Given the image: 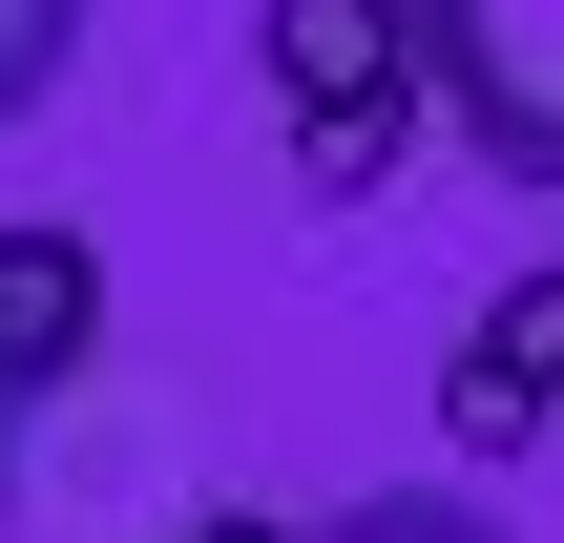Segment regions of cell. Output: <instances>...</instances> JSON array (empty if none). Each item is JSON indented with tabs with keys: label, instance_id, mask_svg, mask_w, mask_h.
I'll return each mask as SVG.
<instances>
[{
	"label": "cell",
	"instance_id": "obj_1",
	"mask_svg": "<svg viewBox=\"0 0 564 543\" xmlns=\"http://www.w3.org/2000/svg\"><path fill=\"white\" fill-rule=\"evenodd\" d=\"M251 63L293 105V188L356 209L419 126H440V63H419V0H251Z\"/></svg>",
	"mask_w": 564,
	"mask_h": 543
},
{
	"label": "cell",
	"instance_id": "obj_2",
	"mask_svg": "<svg viewBox=\"0 0 564 543\" xmlns=\"http://www.w3.org/2000/svg\"><path fill=\"white\" fill-rule=\"evenodd\" d=\"M419 63L502 188H564V0H419Z\"/></svg>",
	"mask_w": 564,
	"mask_h": 543
},
{
	"label": "cell",
	"instance_id": "obj_3",
	"mask_svg": "<svg viewBox=\"0 0 564 543\" xmlns=\"http://www.w3.org/2000/svg\"><path fill=\"white\" fill-rule=\"evenodd\" d=\"M544 419H564V272H502L481 335H460V377H440V439L460 460H523Z\"/></svg>",
	"mask_w": 564,
	"mask_h": 543
},
{
	"label": "cell",
	"instance_id": "obj_4",
	"mask_svg": "<svg viewBox=\"0 0 564 543\" xmlns=\"http://www.w3.org/2000/svg\"><path fill=\"white\" fill-rule=\"evenodd\" d=\"M84 356H105V251L84 230H0V398L42 419Z\"/></svg>",
	"mask_w": 564,
	"mask_h": 543
},
{
	"label": "cell",
	"instance_id": "obj_5",
	"mask_svg": "<svg viewBox=\"0 0 564 543\" xmlns=\"http://www.w3.org/2000/svg\"><path fill=\"white\" fill-rule=\"evenodd\" d=\"M63 63H84V0H0V126L63 105Z\"/></svg>",
	"mask_w": 564,
	"mask_h": 543
},
{
	"label": "cell",
	"instance_id": "obj_6",
	"mask_svg": "<svg viewBox=\"0 0 564 543\" xmlns=\"http://www.w3.org/2000/svg\"><path fill=\"white\" fill-rule=\"evenodd\" d=\"M314 543H502V502H460V481H398V502H356V523H314Z\"/></svg>",
	"mask_w": 564,
	"mask_h": 543
},
{
	"label": "cell",
	"instance_id": "obj_7",
	"mask_svg": "<svg viewBox=\"0 0 564 543\" xmlns=\"http://www.w3.org/2000/svg\"><path fill=\"white\" fill-rule=\"evenodd\" d=\"M188 543H293V523H188Z\"/></svg>",
	"mask_w": 564,
	"mask_h": 543
},
{
	"label": "cell",
	"instance_id": "obj_8",
	"mask_svg": "<svg viewBox=\"0 0 564 543\" xmlns=\"http://www.w3.org/2000/svg\"><path fill=\"white\" fill-rule=\"evenodd\" d=\"M0 439H21V398H0Z\"/></svg>",
	"mask_w": 564,
	"mask_h": 543
}]
</instances>
